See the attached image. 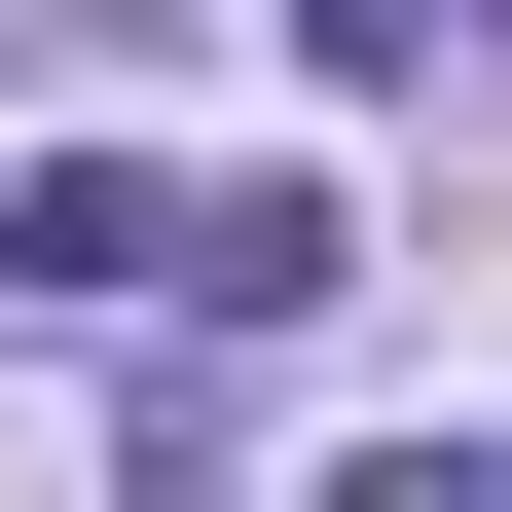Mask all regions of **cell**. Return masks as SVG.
<instances>
[{"label":"cell","mask_w":512,"mask_h":512,"mask_svg":"<svg viewBox=\"0 0 512 512\" xmlns=\"http://www.w3.org/2000/svg\"><path fill=\"white\" fill-rule=\"evenodd\" d=\"M330 183H147V293H110V330H293V293H330Z\"/></svg>","instance_id":"1"},{"label":"cell","mask_w":512,"mask_h":512,"mask_svg":"<svg viewBox=\"0 0 512 512\" xmlns=\"http://www.w3.org/2000/svg\"><path fill=\"white\" fill-rule=\"evenodd\" d=\"M293 37H330V74H366V110H403V74H439V37H512V0H293Z\"/></svg>","instance_id":"2"}]
</instances>
